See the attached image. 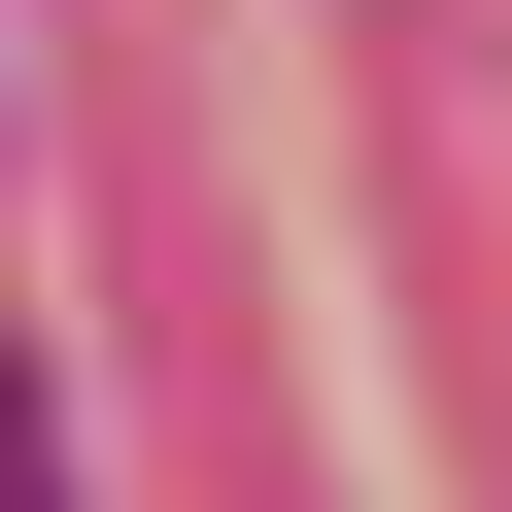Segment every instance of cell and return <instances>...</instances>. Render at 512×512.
I'll return each instance as SVG.
<instances>
[{
    "label": "cell",
    "mask_w": 512,
    "mask_h": 512,
    "mask_svg": "<svg viewBox=\"0 0 512 512\" xmlns=\"http://www.w3.org/2000/svg\"><path fill=\"white\" fill-rule=\"evenodd\" d=\"M0 512H69V410H35V342H0Z\"/></svg>",
    "instance_id": "6da1fadb"
}]
</instances>
